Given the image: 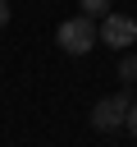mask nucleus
I'll list each match as a JSON object with an SVG mask.
<instances>
[{"mask_svg":"<svg viewBox=\"0 0 137 147\" xmlns=\"http://www.w3.org/2000/svg\"><path fill=\"white\" fill-rule=\"evenodd\" d=\"M55 41H59L64 55H87V51L100 41V23H96L91 14H73V18H64V23L55 28Z\"/></svg>","mask_w":137,"mask_h":147,"instance_id":"obj_1","label":"nucleus"},{"mask_svg":"<svg viewBox=\"0 0 137 147\" xmlns=\"http://www.w3.org/2000/svg\"><path fill=\"white\" fill-rule=\"evenodd\" d=\"M128 110H132V96L128 92H114V96H100L91 106V129L96 133H114L128 124Z\"/></svg>","mask_w":137,"mask_h":147,"instance_id":"obj_2","label":"nucleus"},{"mask_svg":"<svg viewBox=\"0 0 137 147\" xmlns=\"http://www.w3.org/2000/svg\"><path fill=\"white\" fill-rule=\"evenodd\" d=\"M100 41L114 46V51H132V41H137V18H132V14H105V18H100Z\"/></svg>","mask_w":137,"mask_h":147,"instance_id":"obj_3","label":"nucleus"},{"mask_svg":"<svg viewBox=\"0 0 137 147\" xmlns=\"http://www.w3.org/2000/svg\"><path fill=\"white\" fill-rule=\"evenodd\" d=\"M119 78L123 83H137V51H123L119 55Z\"/></svg>","mask_w":137,"mask_h":147,"instance_id":"obj_4","label":"nucleus"},{"mask_svg":"<svg viewBox=\"0 0 137 147\" xmlns=\"http://www.w3.org/2000/svg\"><path fill=\"white\" fill-rule=\"evenodd\" d=\"M82 5V14H91V18H105L110 14V0H78Z\"/></svg>","mask_w":137,"mask_h":147,"instance_id":"obj_5","label":"nucleus"},{"mask_svg":"<svg viewBox=\"0 0 137 147\" xmlns=\"http://www.w3.org/2000/svg\"><path fill=\"white\" fill-rule=\"evenodd\" d=\"M123 129H128V133L137 138V101H132V110H128V124H123Z\"/></svg>","mask_w":137,"mask_h":147,"instance_id":"obj_6","label":"nucleus"},{"mask_svg":"<svg viewBox=\"0 0 137 147\" xmlns=\"http://www.w3.org/2000/svg\"><path fill=\"white\" fill-rule=\"evenodd\" d=\"M0 28H9V0H0Z\"/></svg>","mask_w":137,"mask_h":147,"instance_id":"obj_7","label":"nucleus"}]
</instances>
